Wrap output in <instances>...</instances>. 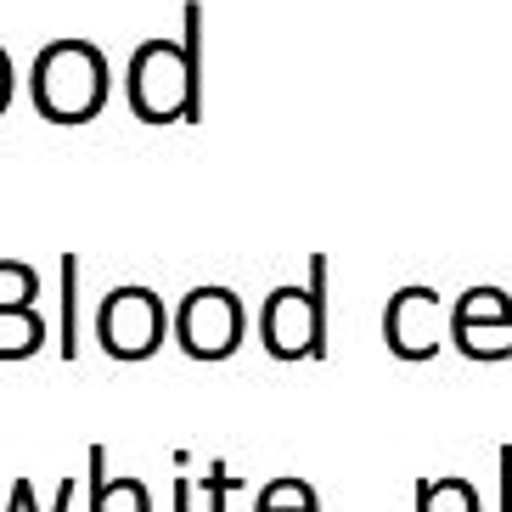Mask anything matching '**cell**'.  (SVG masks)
Wrapping results in <instances>:
<instances>
[{"mask_svg": "<svg viewBox=\"0 0 512 512\" xmlns=\"http://www.w3.org/2000/svg\"><path fill=\"white\" fill-rule=\"evenodd\" d=\"M46 316L40 310H0V361H29L46 349Z\"/></svg>", "mask_w": 512, "mask_h": 512, "instance_id": "9c48e42d", "label": "cell"}, {"mask_svg": "<svg viewBox=\"0 0 512 512\" xmlns=\"http://www.w3.org/2000/svg\"><path fill=\"white\" fill-rule=\"evenodd\" d=\"M259 338L271 361L327 355V254H310V282H282L265 293Z\"/></svg>", "mask_w": 512, "mask_h": 512, "instance_id": "7a4b0ae2", "label": "cell"}, {"mask_svg": "<svg viewBox=\"0 0 512 512\" xmlns=\"http://www.w3.org/2000/svg\"><path fill=\"white\" fill-rule=\"evenodd\" d=\"M34 501V479H12V501H6V512H29Z\"/></svg>", "mask_w": 512, "mask_h": 512, "instance_id": "ac0fdd59", "label": "cell"}, {"mask_svg": "<svg viewBox=\"0 0 512 512\" xmlns=\"http://www.w3.org/2000/svg\"><path fill=\"white\" fill-rule=\"evenodd\" d=\"M57 282H62V310H57V355H62V361H79V254H62Z\"/></svg>", "mask_w": 512, "mask_h": 512, "instance_id": "30bf717a", "label": "cell"}, {"mask_svg": "<svg viewBox=\"0 0 512 512\" xmlns=\"http://www.w3.org/2000/svg\"><path fill=\"white\" fill-rule=\"evenodd\" d=\"M40 299V271L23 259H0V310H34Z\"/></svg>", "mask_w": 512, "mask_h": 512, "instance_id": "5bb4252c", "label": "cell"}, {"mask_svg": "<svg viewBox=\"0 0 512 512\" xmlns=\"http://www.w3.org/2000/svg\"><path fill=\"white\" fill-rule=\"evenodd\" d=\"M12 91H17V74H12V57H6V46H0V113H6Z\"/></svg>", "mask_w": 512, "mask_h": 512, "instance_id": "e0dca14e", "label": "cell"}, {"mask_svg": "<svg viewBox=\"0 0 512 512\" xmlns=\"http://www.w3.org/2000/svg\"><path fill=\"white\" fill-rule=\"evenodd\" d=\"M175 512H192V484L175 479Z\"/></svg>", "mask_w": 512, "mask_h": 512, "instance_id": "d6986e66", "label": "cell"}, {"mask_svg": "<svg viewBox=\"0 0 512 512\" xmlns=\"http://www.w3.org/2000/svg\"><path fill=\"white\" fill-rule=\"evenodd\" d=\"M107 91H113V74H107L102 46L79 40V34H62L51 46H40L29 68V96L40 107V119L51 124H85L107 107Z\"/></svg>", "mask_w": 512, "mask_h": 512, "instance_id": "6da1fadb", "label": "cell"}, {"mask_svg": "<svg viewBox=\"0 0 512 512\" xmlns=\"http://www.w3.org/2000/svg\"><path fill=\"white\" fill-rule=\"evenodd\" d=\"M130 107L141 124H175L192 113V74L181 40H147L130 57Z\"/></svg>", "mask_w": 512, "mask_h": 512, "instance_id": "5b68a950", "label": "cell"}, {"mask_svg": "<svg viewBox=\"0 0 512 512\" xmlns=\"http://www.w3.org/2000/svg\"><path fill=\"white\" fill-rule=\"evenodd\" d=\"M169 327H175V321H169L164 299L141 282L113 287V293L96 304V344H102V355H113V361H152Z\"/></svg>", "mask_w": 512, "mask_h": 512, "instance_id": "3957f363", "label": "cell"}, {"mask_svg": "<svg viewBox=\"0 0 512 512\" xmlns=\"http://www.w3.org/2000/svg\"><path fill=\"white\" fill-rule=\"evenodd\" d=\"M203 490H209V512H226V496L237 490V479L226 473V462H214L209 473H203Z\"/></svg>", "mask_w": 512, "mask_h": 512, "instance_id": "9a60e30c", "label": "cell"}, {"mask_svg": "<svg viewBox=\"0 0 512 512\" xmlns=\"http://www.w3.org/2000/svg\"><path fill=\"white\" fill-rule=\"evenodd\" d=\"M451 338L467 361H507L512 355V299L507 287H467L451 310Z\"/></svg>", "mask_w": 512, "mask_h": 512, "instance_id": "8992f818", "label": "cell"}, {"mask_svg": "<svg viewBox=\"0 0 512 512\" xmlns=\"http://www.w3.org/2000/svg\"><path fill=\"white\" fill-rule=\"evenodd\" d=\"M417 512H484V507H479V490L467 479H422Z\"/></svg>", "mask_w": 512, "mask_h": 512, "instance_id": "7c38bea8", "label": "cell"}, {"mask_svg": "<svg viewBox=\"0 0 512 512\" xmlns=\"http://www.w3.org/2000/svg\"><path fill=\"white\" fill-rule=\"evenodd\" d=\"M248 332V310H242L237 287L203 282L175 304V338L192 361H231Z\"/></svg>", "mask_w": 512, "mask_h": 512, "instance_id": "277c9868", "label": "cell"}, {"mask_svg": "<svg viewBox=\"0 0 512 512\" xmlns=\"http://www.w3.org/2000/svg\"><path fill=\"white\" fill-rule=\"evenodd\" d=\"M91 512H152L141 479H107V445H91Z\"/></svg>", "mask_w": 512, "mask_h": 512, "instance_id": "ba28073f", "label": "cell"}, {"mask_svg": "<svg viewBox=\"0 0 512 512\" xmlns=\"http://www.w3.org/2000/svg\"><path fill=\"white\" fill-rule=\"evenodd\" d=\"M181 46H186V74H192V113H186V124H203V0L181 6Z\"/></svg>", "mask_w": 512, "mask_h": 512, "instance_id": "8fae6325", "label": "cell"}, {"mask_svg": "<svg viewBox=\"0 0 512 512\" xmlns=\"http://www.w3.org/2000/svg\"><path fill=\"white\" fill-rule=\"evenodd\" d=\"M254 512H321V496H316V484H304V479H271L259 490Z\"/></svg>", "mask_w": 512, "mask_h": 512, "instance_id": "4fadbf2b", "label": "cell"}, {"mask_svg": "<svg viewBox=\"0 0 512 512\" xmlns=\"http://www.w3.org/2000/svg\"><path fill=\"white\" fill-rule=\"evenodd\" d=\"M501 512H512V445H501Z\"/></svg>", "mask_w": 512, "mask_h": 512, "instance_id": "2e32d148", "label": "cell"}, {"mask_svg": "<svg viewBox=\"0 0 512 512\" xmlns=\"http://www.w3.org/2000/svg\"><path fill=\"white\" fill-rule=\"evenodd\" d=\"M439 332H445V316H439V293L434 287H394L389 310H383V338L400 361H434L439 355Z\"/></svg>", "mask_w": 512, "mask_h": 512, "instance_id": "52a82bcc", "label": "cell"}]
</instances>
